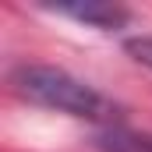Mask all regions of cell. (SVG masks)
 Wrapping results in <instances>:
<instances>
[{
  "label": "cell",
  "instance_id": "cell-1",
  "mask_svg": "<svg viewBox=\"0 0 152 152\" xmlns=\"http://www.w3.org/2000/svg\"><path fill=\"white\" fill-rule=\"evenodd\" d=\"M11 85L21 99L46 106V110H60L71 117H85V120H113V103L96 92L92 85H85L81 78L67 75L60 67H46V64H21Z\"/></svg>",
  "mask_w": 152,
  "mask_h": 152
},
{
  "label": "cell",
  "instance_id": "cell-2",
  "mask_svg": "<svg viewBox=\"0 0 152 152\" xmlns=\"http://www.w3.org/2000/svg\"><path fill=\"white\" fill-rule=\"evenodd\" d=\"M57 14H67V18H75V21H85V25H92V28H120L124 21H127V11L124 7H117V4H99V0H88V4H60L57 7Z\"/></svg>",
  "mask_w": 152,
  "mask_h": 152
},
{
  "label": "cell",
  "instance_id": "cell-3",
  "mask_svg": "<svg viewBox=\"0 0 152 152\" xmlns=\"http://www.w3.org/2000/svg\"><path fill=\"white\" fill-rule=\"evenodd\" d=\"M106 152H152V134H131V131H110L103 138Z\"/></svg>",
  "mask_w": 152,
  "mask_h": 152
},
{
  "label": "cell",
  "instance_id": "cell-4",
  "mask_svg": "<svg viewBox=\"0 0 152 152\" xmlns=\"http://www.w3.org/2000/svg\"><path fill=\"white\" fill-rule=\"evenodd\" d=\"M127 53L138 60V64H145L152 67V36H142V39H127Z\"/></svg>",
  "mask_w": 152,
  "mask_h": 152
}]
</instances>
